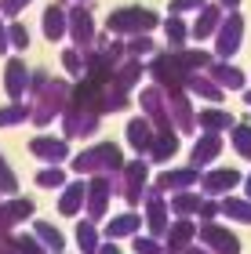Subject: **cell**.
Segmentation results:
<instances>
[{"label": "cell", "mask_w": 251, "mask_h": 254, "mask_svg": "<svg viewBox=\"0 0 251 254\" xmlns=\"http://www.w3.org/2000/svg\"><path fill=\"white\" fill-rule=\"evenodd\" d=\"M70 87L73 84H66L62 76H51L48 69H37V73L29 76V91H26L33 98L29 102V120L37 127H48L51 120H59L66 102H70Z\"/></svg>", "instance_id": "obj_1"}, {"label": "cell", "mask_w": 251, "mask_h": 254, "mask_svg": "<svg viewBox=\"0 0 251 254\" xmlns=\"http://www.w3.org/2000/svg\"><path fill=\"white\" fill-rule=\"evenodd\" d=\"M211 65V55L208 51H161L157 59L150 62V76H153V84H161V87H186V80L193 73H204V69Z\"/></svg>", "instance_id": "obj_2"}, {"label": "cell", "mask_w": 251, "mask_h": 254, "mask_svg": "<svg viewBox=\"0 0 251 254\" xmlns=\"http://www.w3.org/2000/svg\"><path fill=\"white\" fill-rule=\"evenodd\" d=\"M157 26H161V15H157L153 7H139V4L117 7V11H109V18H106L109 37H139V33H153Z\"/></svg>", "instance_id": "obj_3"}, {"label": "cell", "mask_w": 251, "mask_h": 254, "mask_svg": "<svg viewBox=\"0 0 251 254\" xmlns=\"http://www.w3.org/2000/svg\"><path fill=\"white\" fill-rule=\"evenodd\" d=\"M59 120H62V134L66 138H91L98 131V124H102V113L95 106H87L81 95H73V87H70V102H66Z\"/></svg>", "instance_id": "obj_4"}, {"label": "cell", "mask_w": 251, "mask_h": 254, "mask_svg": "<svg viewBox=\"0 0 251 254\" xmlns=\"http://www.w3.org/2000/svg\"><path fill=\"white\" fill-rule=\"evenodd\" d=\"M120 167H124V156L113 142H98L73 156V171H81V175H102V171H120Z\"/></svg>", "instance_id": "obj_5"}, {"label": "cell", "mask_w": 251, "mask_h": 254, "mask_svg": "<svg viewBox=\"0 0 251 254\" xmlns=\"http://www.w3.org/2000/svg\"><path fill=\"white\" fill-rule=\"evenodd\" d=\"M211 40H215V55L230 62L233 55L241 51V44H244V15H241V11H226Z\"/></svg>", "instance_id": "obj_6"}, {"label": "cell", "mask_w": 251, "mask_h": 254, "mask_svg": "<svg viewBox=\"0 0 251 254\" xmlns=\"http://www.w3.org/2000/svg\"><path fill=\"white\" fill-rule=\"evenodd\" d=\"M164 98H167V117L171 127L178 134H197V109L189 102V91L186 87H164Z\"/></svg>", "instance_id": "obj_7"}, {"label": "cell", "mask_w": 251, "mask_h": 254, "mask_svg": "<svg viewBox=\"0 0 251 254\" xmlns=\"http://www.w3.org/2000/svg\"><path fill=\"white\" fill-rule=\"evenodd\" d=\"M66 37L73 40V48H95V37H98V29H95V18H91V7L87 4H73V7H66Z\"/></svg>", "instance_id": "obj_8"}, {"label": "cell", "mask_w": 251, "mask_h": 254, "mask_svg": "<svg viewBox=\"0 0 251 254\" xmlns=\"http://www.w3.org/2000/svg\"><path fill=\"white\" fill-rule=\"evenodd\" d=\"M146 160H131V164L120 167V192L128 203H139V196L146 192Z\"/></svg>", "instance_id": "obj_9"}, {"label": "cell", "mask_w": 251, "mask_h": 254, "mask_svg": "<svg viewBox=\"0 0 251 254\" xmlns=\"http://www.w3.org/2000/svg\"><path fill=\"white\" fill-rule=\"evenodd\" d=\"M29 153L37 160H44V164H62L70 156V142L66 138H51V134H37L29 142Z\"/></svg>", "instance_id": "obj_10"}, {"label": "cell", "mask_w": 251, "mask_h": 254, "mask_svg": "<svg viewBox=\"0 0 251 254\" xmlns=\"http://www.w3.org/2000/svg\"><path fill=\"white\" fill-rule=\"evenodd\" d=\"M204 73H208L219 87H226V91H244L248 87V76L233 62H226V59H211V65L204 69Z\"/></svg>", "instance_id": "obj_11"}, {"label": "cell", "mask_w": 251, "mask_h": 254, "mask_svg": "<svg viewBox=\"0 0 251 254\" xmlns=\"http://www.w3.org/2000/svg\"><path fill=\"white\" fill-rule=\"evenodd\" d=\"M29 69H26V62L22 59H7V65H4V91H7V98L11 102H22V95L29 91Z\"/></svg>", "instance_id": "obj_12"}, {"label": "cell", "mask_w": 251, "mask_h": 254, "mask_svg": "<svg viewBox=\"0 0 251 254\" xmlns=\"http://www.w3.org/2000/svg\"><path fill=\"white\" fill-rule=\"evenodd\" d=\"M222 15L226 11L219 7V4H204L200 11H197V18H193V26H189V40H211L215 37V29H219V22H222Z\"/></svg>", "instance_id": "obj_13"}, {"label": "cell", "mask_w": 251, "mask_h": 254, "mask_svg": "<svg viewBox=\"0 0 251 254\" xmlns=\"http://www.w3.org/2000/svg\"><path fill=\"white\" fill-rule=\"evenodd\" d=\"M222 134H215V131H200V138H197V142H193V167H208L211 164V160L215 156H219L222 153Z\"/></svg>", "instance_id": "obj_14"}, {"label": "cell", "mask_w": 251, "mask_h": 254, "mask_svg": "<svg viewBox=\"0 0 251 254\" xmlns=\"http://www.w3.org/2000/svg\"><path fill=\"white\" fill-rule=\"evenodd\" d=\"M233 186H241V171H233V167H219V171H208V175H200V189L208 192V196L230 192Z\"/></svg>", "instance_id": "obj_15"}, {"label": "cell", "mask_w": 251, "mask_h": 254, "mask_svg": "<svg viewBox=\"0 0 251 254\" xmlns=\"http://www.w3.org/2000/svg\"><path fill=\"white\" fill-rule=\"evenodd\" d=\"M142 73H146L142 59H135V55H124V59L117 62V69H113V84L124 87V91H135V87H139V80H142Z\"/></svg>", "instance_id": "obj_16"}, {"label": "cell", "mask_w": 251, "mask_h": 254, "mask_svg": "<svg viewBox=\"0 0 251 254\" xmlns=\"http://www.w3.org/2000/svg\"><path fill=\"white\" fill-rule=\"evenodd\" d=\"M109 192H113V182L106 178V175H95V178H91V186H87V214L91 218H102V214H106V200H109Z\"/></svg>", "instance_id": "obj_17"}, {"label": "cell", "mask_w": 251, "mask_h": 254, "mask_svg": "<svg viewBox=\"0 0 251 254\" xmlns=\"http://www.w3.org/2000/svg\"><path fill=\"white\" fill-rule=\"evenodd\" d=\"M186 91H189V95H197V98H204V102H211V106H219V102L226 98V87H219L208 73H193L186 80Z\"/></svg>", "instance_id": "obj_18"}, {"label": "cell", "mask_w": 251, "mask_h": 254, "mask_svg": "<svg viewBox=\"0 0 251 254\" xmlns=\"http://www.w3.org/2000/svg\"><path fill=\"white\" fill-rule=\"evenodd\" d=\"M40 26H44V37H48L51 44H59L66 37V0H55V4L44 11Z\"/></svg>", "instance_id": "obj_19"}, {"label": "cell", "mask_w": 251, "mask_h": 254, "mask_svg": "<svg viewBox=\"0 0 251 254\" xmlns=\"http://www.w3.org/2000/svg\"><path fill=\"white\" fill-rule=\"evenodd\" d=\"M197 127H200V131H215V134H222V131H230V127H233V113H226L222 106L197 109Z\"/></svg>", "instance_id": "obj_20"}, {"label": "cell", "mask_w": 251, "mask_h": 254, "mask_svg": "<svg viewBox=\"0 0 251 254\" xmlns=\"http://www.w3.org/2000/svg\"><path fill=\"white\" fill-rule=\"evenodd\" d=\"M153 124L146 120V117H135L128 120V145L135 149V153H150V145H153Z\"/></svg>", "instance_id": "obj_21"}, {"label": "cell", "mask_w": 251, "mask_h": 254, "mask_svg": "<svg viewBox=\"0 0 251 254\" xmlns=\"http://www.w3.org/2000/svg\"><path fill=\"white\" fill-rule=\"evenodd\" d=\"M175 153H178V131H157L146 156H150L153 164H164V160H171Z\"/></svg>", "instance_id": "obj_22"}, {"label": "cell", "mask_w": 251, "mask_h": 254, "mask_svg": "<svg viewBox=\"0 0 251 254\" xmlns=\"http://www.w3.org/2000/svg\"><path fill=\"white\" fill-rule=\"evenodd\" d=\"M197 167H178V171H164L161 178H157V189H171V192H182V189H189L193 182H197Z\"/></svg>", "instance_id": "obj_23"}, {"label": "cell", "mask_w": 251, "mask_h": 254, "mask_svg": "<svg viewBox=\"0 0 251 254\" xmlns=\"http://www.w3.org/2000/svg\"><path fill=\"white\" fill-rule=\"evenodd\" d=\"M164 40H167V51H182L189 44V22L182 15H167L164 22Z\"/></svg>", "instance_id": "obj_24"}, {"label": "cell", "mask_w": 251, "mask_h": 254, "mask_svg": "<svg viewBox=\"0 0 251 254\" xmlns=\"http://www.w3.org/2000/svg\"><path fill=\"white\" fill-rule=\"evenodd\" d=\"M200 233H204V240H208V244H211L215 251H219V254H237V251H241L237 236H233V233H222L219 225H204Z\"/></svg>", "instance_id": "obj_25"}, {"label": "cell", "mask_w": 251, "mask_h": 254, "mask_svg": "<svg viewBox=\"0 0 251 254\" xmlns=\"http://www.w3.org/2000/svg\"><path fill=\"white\" fill-rule=\"evenodd\" d=\"M146 218H150V229L157 236L167 229V203L161 200V189L157 192H150V203H146Z\"/></svg>", "instance_id": "obj_26"}, {"label": "cell", "mask_w": 251, "mask_h": 254, "mask_svg": "<svg viewBox=\"0 0 251 254\" xmlns=\"http://www.w3.org/2000/svg\"><path fill=\"white\" fill-rule=\"evenodd\" d=\"M84 200H87V186L84 182H70L66 192H62V200H59V211L62 214H77L84 207Z\"/></svg>", "instance_id": "obj_27"}, {"label": "cell", "mask_w": 251, "mask_h": 254, "mask_svg": "<svg viewBox=\"0 0 251 254\" xmlns=\"http://www.w3.org/2000/svg\"><path fill=\"white\" fill-rule=\"evenodd\" d=\"M230 142H233V149H237L244 160H251V124H248V120H241V124L230 127Z\"/></svg>", "instance_id": "obj_28"}, {"label": "cell", "mask_w": 251, "mask_h": 254, "mask_svg": "<svg viewBox=\"0 0 251 254\" xmlns=\"http://www.w3.org/2000/svg\"><path fill=\"white\" fill-rule=\"evenodd\" d=\"M29 120V106L26 102H11V106H0V127H15Z\"/></svg>", "instance_id": "obj_29"}, {"label": "cell", "mask_w": 251, "mask_h": 254, "mask_svg": "<svg viewBox=\"0 0 251 254\" xmlns=\"http://www.w3.org/2000/svg\"><path fill=\"white\" fill-rule=\"evenodd\" d=\"M62 69H66V76L81 80L84 76V51L81 48H66L62 51Z\"/></svg>", "instance_id": "obj_30"}, {"label": "cell", "mask_w": 251, "mask_h": 254, "mask_svg": "<svg viewBox=\"0 0 251 254\" xmlns=\"http://www.w3.org/2000/svg\"><path fill=\"white\" fill-rule=\"evenodd\" d=\"M124 51H128V55H135V59H142V55H153V51H157L153 33H139V37H128Z\"/></svg>", "instance_id": "obj_31"}, {"label": "cell", "mask_w": 251, "mask_h": 254, "mask_svg": "<svg viewBox=\"0 0 251 254\" xmlns=\"http://www.w3.org/2000/svg\"><path fill=\"white\" fill-rule=\"evenodd\" d=\"M189 236H193V225L186 222V218H182L178 225H171V236H167V251H182L189 244Z\"/></svg>", "instance_id": "obj_32"}, {"label": "cell", "mask_w": 251, "mask_h": 254, "mask_svg": "<svg viewBox=\"0 0 251 254\" xmlns=\"http://www.w3.org/2000/svg\"><path fill=\"white\" fill-rule=\"evenodd\" d=\"M219 211H226L237 222H251V200H222Z\"/></svg>", "instance_id": "obj_33"}, {"label": "cell", "mask_w": 251, "mask_h": 254, "mask_svg": "<svg viewBox=\"0 0 251 254\" xmlns=\"http://www.w3.org/2000/svg\"><path fill=\"white\" fill-rule=\"evenodd\" d=\"M139 229V214H120L109 222V236H131Z\"/></svg>", "instance_id": "obj_34"}, {"label": "cell", "mask_w": 251, "mask_h": 254, "mask_svg": "<svg viewBox=\"0 0 251 254\" xmlns=\"http://www.w3.org/2000/svg\"><path fill=\"white\" fill-rule=\"evenodd\" d=\"M171 207H175V214L189 218L193 211H200V200H197V196H193V192H186V189H182V192L175 196V200H171Z\"/></svg>", "instance_id": "obj_35"}, {"label": "cell", "mask_w": 251, "mask_h": 254, "mask_svg": "<svg viewBox=\"0 0 251 254\" xmlns=\"http://www.w3.org/2000/svg\"><path fill=\"white\" fill-rule=\"evenodd\" d=\"M7 40H11V48H15V51H26V48H29L26 26H22V22H7Z\"/></svg>", "instance_id": "obj_36"}, {"label": "cell", "mask_w": 251, "mask_h": 254, "mask_svg": "<svg viewBox=\"0 0 251 254\" xmlns=\"http://www.w3.org/2000/svg\"><path fill=\"white\" fill-rule=\"evenodd\" d=\"M62 182H66V175H62L55 164H51L48 171H40V175H37V186H44V189H59Z\"/></svg>", "instance_id": "obj_37"}, {"label": "cell", "mask_w": 251, "mask_h": 254, "mask_svg": "<svg viewBox=\"0 0 251 254\" xmlns=\"http://www.w3.org/2000/svg\"><path fill=\"white\" fill-rule=\"evenodd\" d=\"M204 4H208V0H171V15H189V11L197 15Z\"/></svg>", "instance_id": "obj_38"}, {"label": "cell", "mask_w": 251, "mask_h": 254, "mask_svg": "<svg viewBox=\"0 0 251 254\" xmlns=\"http://www.w3.org/2000/svg\"><path fill=\"white\" fill-rule=\"evenodd\" d=\"M29 4H33V0H0V15H4V18H15V15H22Z\"/></svg>", "instance_id": "obj_39"}, {"label": "cell", "mask_w": 251, "mask_h": 254, "mask_svg": "<svg viewBox=\"0 0 251 254\" xmlns=\"http://www.w3.org/2000/svg\"><path fill=\"white\" fill-rule=\"evenodd\" d=\"M77 240H81L84 254H95V251H98V244H95V229H91V225H81V229H77Z\"/></svg>", "instance_id": "obj_40"}, {"label": "cell", "mask_w": 251, "mask_h": 254, "mask_svg": "<svg viewBox=\"0 0 251 254\" xmlns=\"http://www.w3.org/2000/svg\"><path fill=\"white\" fill-rule=\"evenodd\" d=\"M15 175H11V167H7V160L0 156V192H15Z\"/></svg>", "instance_id": "obj_41"}, {"label": "cell", "mask_w": 251, "mask_h": 254, "mask_svg": "<svg viewBox=\"0 0 251 254\" xmlns=\"http://www.w3.org/2000/svg\"><path fill=\"white\" fill-rule=\"evenodd\" d=\"M37 229H40V236H44V240H48V244H51V247H62V236H59V233H55V229H51V225H37Z\"/></svg>", "instance_id": "obj_42"}, {"label": "cell", "mask_w": 251, "mask_h": 254, "mask_svg": "<svg viewBox=\"0 0 251 254\" xmlns=\"http://www.w3.org/2000/svg\"><path fill=\"white\" fill-rule=\"evenodd\" d=\"M135 251L139 254H161V247H157L153 240H135Z\"/></svg>", "instance_id": "obj_43"}, {"label": "cell", "mask_w": 251, "mask_h": 254, "mask_svg": "<svg viewBox=\"0 0 251 254\" xmlns=\"http://www.w3.org/2000/svg\"><path fill=\"white\" fill-rule=\"evenodd\" d=\"M11 51V40H7V22H0V59Z\"/></svg>", "instance_id": "obj_44"}, {"label": "cell", "mask_w": 251, "mask_h": 254, "mask_svg": "<svg viewBox=\"0 0 251 254\" xmlns=\"http://www.w3.org/2000/svg\"><path fill=\"white\" fill-rule=\"evenodd\" d=\"M215 4H219L222 11H237V7H241V0H215Z\"/></svg>", "instance_id": "obj_45"}, {"label": "cell", "mask_w": 251, "mask_h": 254, "mask_svg": "<svg viewBox=\"0 0 251 254\" xmlns=\"http://www.w3.org/2000/svg\"><path fill=\"white\" fill-rule=\"evenodd\" d=\"M244 106H251V87H244Z\"/></svg>", "instance_id": "obj_46"}, {"label": "cell", "mask_w": 251, "mask_h": 254, "mask_svg": "<svg viewBox=\"0 0 251 254\" xmlns=\"http://www.w3.org/2000/svg\"><path fill=\"white\" fill-rule=\"evenodd\" d=\"M244 189H248V200H251V175L244 178Z\"/></svg>", "instance_id": "obj_47"}, {"label": "cell", "mask_w": 251, "mask_h": 254, "mask_svg": "<svg viewBox=\"0 0 251 254\" xmlns=\"http://www.w3.org/2000/svg\"><path fill=\"white\" fill-rule=\"evenodd\" d=\"M98 254H117V247H102Z\"/></svg>", "instance_id": "obj_48"}, {"label": "cell", "mask_w": 251, "mask_h": 254, "mask_svg": "<svg viewBox=\"0 0 251 254\" xmlns=\"http://www.w3.org/2000/svg\"><path fill=\"white\" fill-rule=\"evenodd\" d=\"M77 4H91V0H77Z\"/></svg>", "instance_id": "obj_49"}, {"label": "cell", "mask_w": 251, "mask_h": 254, "mask_svg": "<svg viewBox=\"0 0 251 254\" xmlns=\"http://www.w3.org/2000/svg\"><path fill=\"white\" fill-rule=\"evenodd\" d=\"M189 254H200V251H189Z\"/></svg>", "instance_id": "obj_50"}]
</instances>
